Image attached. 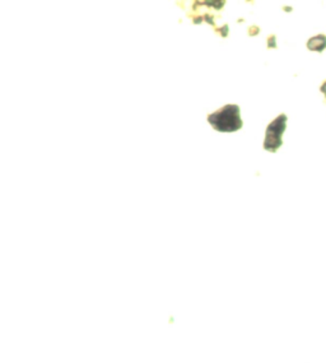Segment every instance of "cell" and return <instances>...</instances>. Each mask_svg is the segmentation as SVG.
Listing matches in <instances>:
<instances>
[{"mask_svg":"<svg viewBox=\"0 0 326 363\" xmlns=\"http://www.w3.org/2000/svg\"><path fill=\"white\" fill-rule=\"evenodd\" d=\"M208 120L214 129L220 132H232L241 126L237 106L223 107L220 111L212 113Z\"/></svg>","mask_w":326,"mask_h":363,"instance_id":"6da1fadb","label":"cell"}]
</instances>
